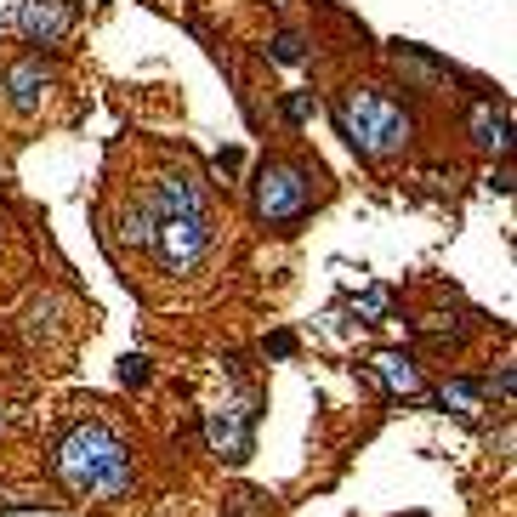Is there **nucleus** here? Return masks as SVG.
<instances>
[{
  "label": "nucleus",
  "instance_id": "obj_1",
  "mask_svg": "<svg viewBox=\"0 0 517 517\" xmlns=\"http://www.w3.org/2000/svg\"><path fill=\"white\" fill-rule=\"evenodd\" d=\"M52 478L69 489L74 500H120L137 483L131 466V444L108 421H74L69 432H57L52 444Z\"/></svg>",
  "mask_w": 517,
  "mask_h": 517
},
{
  "label": "nucleus",
  "instance_id": "obj_2",
  "mask_svg": "<svg viewBox=\"0 0 517 517\" xmlns=\"http://www.w3.org/2000/svg\"><path fill=\"white\" fill-rule=\"evenodd\" d=\"M330 114H336L347 148H353L358 160H375V165L404 154L410 137H415L410 108L398 103V97H387V91H375V86H341Z\"/></svg>",
  "mask_w": 517,
  "mask_h": 517
},
{
  "label": "nucleus",
  "instance_id": "obj_3",
  "mask_svg": "<svg viewBox=\"0 0 517 517\" xmlns=\"http://www.w3.org/2000/svg\"><path fill=\"white\" fill-rule=\"evenodd\" d=\"M250 205H256V216L268 222V228L290 233L302 228L307 216H313V205H319V194H313V171H307L302 160H262L256 165V182H250Z\"/></svg>",
  "mask_w": 517,
  "mask_h": 517
},
{
  "label": "nucleus",
  "instance_id": "obj_4",
  "mask_svg": "<svg viewBox=\"0 0 517 517\" xmlns=\"http://www.w3.org/2000/svg\"><path fill=\"white\" fill-rule=\"evenodd\" d=\"M216 245V228L211 216H160V228H154V256H160V268L171 279L182 273H194Z\"/></svg>",
  "mask_w": 517,
  "mask_h": 517
},
{
  "label": "nucleus",
  "instance_id": "obj_5",
  "mask_svg": "<svg viewBox=\"0 0 517 517\" xmlns=\"http://www.w3.org/2000/svg\"><path fill=\"white\" fill-rule=\"evenodd\" d=\"M12 29H18L29 46L52 52V46H63V40H69L74 6H69V0H18V12H12Z\"/></svg>",
  "mask_w": 517,
  "mask_h": 517
},
{
  "label": "nucleus",
  "instance_id": "obj_6",
  "mask_svg": "<svg viewBox=\"0 0 517 517\" xmlns=\"http://www.w3.org/2000/svg\"><path fill=\"white\" fill-rule=\"evenodd\" d=\"M250 427H256V410L250 404H222V410H205V438L222 461H250Z\"/></svg>",
  "mask_w": 517,
  "mask_h": 517
},
{
  "label": "nucleus",
  "instance_id": "obj_7",
  "mask_svg": "<svg viewBox=\"0 0 517 517\" xmlns=\"http://www.w3.org/2000/svg\"><path fill=\"white\" fill-rule=\"evenodd\" d=\"M154 216H211V194H205V182L194 171H171V177L154 182V194H148Z\"/></svg>",
  "mask_w": 517,
  "mask_h": 517
},
{
  "label": "nucleus",
  "instance_id": "obj_8",
  "mask_svg": "<svg viewBox=\"0 0 517 517\" xmlns=\"http://www.w3.org/2000/svg\"><path fill=\"white\" fill-rule=\"evenodd\" d=\"M0 86H6L12 108L35 114L40 97L52 91V63H40V52H35V57H18V63H6V69H0Z\"/></svg>",
  "mask_w": 517,
  "mask_h": 517
},
{
  "label": "nucleus",
  "instance_id": "obj_9",
  "mask_svg": "<svg viewBox=\"0 0 517 517\" xmlns=\"http://www.w3.org/2000/svg\"><path fill=\"white\" fill-rule=\"evenodd\" d=\"M370 375L393 398H427V375H421L415 353H404V347H381V353L370 358Z\"/></svg>",
  "mask_w": 517,
  "mask_h": 517
},
{
  "label": "nucleus",
  "instance_id": "obj_10",
  "mask_svg": "<svg viewBox=\"0 0 517 517\" xmlns=\"http://www.w3.org/2000/svg\"><path fill=\"white\" fill-rule=\"evenodd\" d=\"M466 131H472V143L483 154H506V143H512V108L500 103V97H478L472 114H466Z\"/></svg>",
  "mask_w": 517,
  "mask_h": 517
},
{
  "label": "nucleus",
  "instance_id": "obj_11",
  "mask_svg": "<svg viewBox=\"0 0 517 517\" xmlns=\"http://www.w3.org/2000/svg\"><path fill=\"white\" fill-rule=\"evenodd\" d=\"M483 393H489L483 381H472V375H455V381H444V387H438V398H432V404H438V410H449V415H478Z\"/></svg>",
  "mask_w": 517,
  "mask_h": 517
},
{
  "label": "nucleus",
  "instance_id": "obj_12",
  "mask_svg": "<svg viewBox=\"0 0 517 517\" xmlns=\"http://www.w3.org/2000/svg\"><path fill=\"white\" fill-rule=\"evenodd\" d=\"M268 57H273V63H285V69L307 63V35H296V29H279V35L268 40Z\"/></svg>",
  "mask_w": 517,
  "mask_h": 517
},
{
  "label": "nucleus",
  "instance_id": "obj_13",
  "mask_svg": "<svg viewBox=\"0 0 517 517\" xmlns=\"http://www.w3.org/2000/svg\"><path fill=\"white\" fill-rule=\"evenodd\" d=\"M154 228H160L154 205H143V211L125 216V239H131V250H148V245H154Z\"/></svg>",
  "mask_w": 517,
  "mask_h": 517
},
{
  "label": "nucleus",
  "instance_id": "obj_14",
  "mask_svg": "<svg viewBox=\"0 0 517 517\" xmlns=\"http://www.w3.org/2000/svg\"><path fill=\"white\" fill-rule=\"evenodd\" d=\"M353 313H358L364 324H381L387 313H393V290H381V285H375V290H364V296L353 302Z\"/></svg>",
  "mask_w": 517,
  "mask_h": 517
},
{
  "label": "nucleus",
  "instance_id": "obj_15",
  "mask_svg": "<svg viewBox=\"0 0 517 517\" xmlns=\"http://www.w3.org/2000/svg\"><path fill=\"white\" fill-rule=\"evenodd\" d=\"M120 381H125V387H148V358L143 353H125L120 358Z\"/></svg>",
  "mask_w": 517,
  "mask_h": 517
},
{
  "label": "nucleus",
  "instance_id": "obj_16",
  "mask_svg": "<svg viewBox=\"0 0 517 517\" xmlns=\"http://www.w3.org/2000/svg\"><path fill=\"white\" fill-rule=\"evenodd\" d=\"M307 114H313V97H307V91H290V97H285V120L302 125Z\"/></svg>",
  "mask_w": 517,
  "mask_h": 517
},
{
  "label": "nucleus",
  "instance_id": "obj_17",
  "mask_svg": "<svg viewBox=\"0 0 517 517\" xmlns=\"http://www.w3.org/2000/svg\"><path fill=\"white\" fill-rule=\"evenodd\" d=\"M483 387H495V393L506 398V404H512V393H517V370H512V364H506V370H500L495 381H483Z\"/></svg>",
  "mask_w": 517,
  "mask_h": 517
},
{
  "label": "nucleus",
  "instance_id": "obj_18",
  "mask_svg": "<svg viewBox=\"0 0 517 517\" xmlns=\"http://www.w3.org/2000/svg\"><path fill=\"white\" fill-rule=\"evenodd\" d=\"M268 353H273V358H290V353H296V336H290V330H273V336H268Z\"/></svg>",
  "mask_w": 517,
  "mask_h": 517
},
{
  "label": "nucleus",
  "instance_id": "obj_19",
  "mask_svg": "<svg viewBox=\"0 0 517 517\" xmlns=\"http://www.w3.org/2000/svg\"><path fill=\"white\" fill-rule=\"evenodd\" d=\"M239 160H245L239 148H222V154H216V165H222V171H239Z\"/></svg>",
  "mask_w": 517,
  "mask_h": 517
}]
</instances>
